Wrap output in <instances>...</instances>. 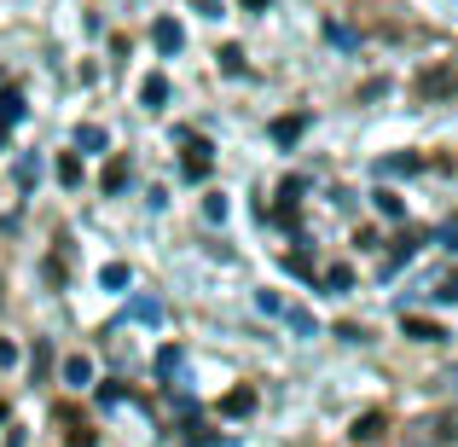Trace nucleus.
I'll return each mask as SVG.
<instances>
[{
    "label": "nucleus",
    "instance_id": "obj_6",
    "mask_svg": "<svg viewBox=\"0 0 458 447\" xmlns=\"http://www.w3.org/2000/svg\"><path fill=\"white\" fill-rule=\"evenodd\" d=\"M151 41H157V53H180V47H186V30H180L174 18H157L151 23Z\"/></svg>",
    "mask_w": 458,
    "mask_h": 447
},
{
    "label": "nucleus",
    "instance_id": "obj_15",
    "mask_svg": "<svg viewBox=\"0 0 458 447\" xmlns=\"http://www.w3.org/2000/svg\"><path fill=\"white\" fill-rule=\"evenodd\" d=\"M58 186H81V151H58Z\"/></svg>",
    "mask_w": 458,
    "mask_h": 447
},
{
    "label": "nucleus",
    "instance_id": "obj_23",
    "mask_svg": "<svg viewBox=\"0 0 458 447\" xmlns=\"http://www.w3.org/2000/svg\"><path fill=\"white\" fill-rule=\"evenodd\" d=\"M429 297H436V302H458V268H453V273H447V279H441Z\"/></svg>",
    "mask_w": 458,
    "mask_h": 447
},
{
    "label": "nucleus",
    "instance_id": "obj_24",
    "mask_svg": "<svg viewBox=\"0 0 458 447\" xmlns=\"http://www.w3.org/2000/svg\"><path fill=\"white\" fill-rule=\"evenodd\" d=\"M99 279H105V285H111V291H123V285H128V268H123V262H111V268H105V273H99Z\"/></svg>",
    "mask_w": 458,
    "mask_h": 447
},
{
    "label": "nucleus",
    "instance_id": "obj_13",
    "mask_svg": "<svg viewBox=\"0 0 458 447\" xmlns=\"http://www.w3.org/2000/svg\"><path fill=\"white\" fill-rule=\"evenodd\" d=\"M64 383H70V390H88V383H93V360L88 355H70L64 360Z\"/></svg>",
    "mask_w": 458,
    "mask_h": 447
},
{
    "label": "nucleus",
    "instance_id": "obj_30",
    "mask_svg": "<svg viewBox=\"0 0 458 447\" xmlns=\"http://www.w3.org/2000/svg\"><path fill=\"white\" fill-rule=\"evenodd\" d=\"M383 93H389V82H383V76H371L366 88H360V99H383Z\"/></svg>",
    "mask_w": 458,
    "mask_h": 447
},
{
    "label": "nucleus",
    "instance_id": "obj_34",
    "mask_svg": "<svg viewBox=\"0 0 458 447\" xmlns=\"http://www.w3.org/2000/svg\"><path fill=\"white\" fill-rule=\"evenodd\" d=\"M244 6H250V12H267V6H273V0H244Z\"/></svg>",
    "mask_w": 458,
    "mask_h": 447
},
{
    "label": "nucleus",
    "instance_id": "obj_33",
    "mask_svg": "<svg viewBox=\"0 0 458 447\" xmlns=\"http://www.w3.org/2000/svg\"><path fill=\"white\" fill-rule=\"evenodd\" d=\"M12 360H18V348H12L6 337H0V366H12Z\"/></svg>",
    "mask_w": 458,
    "mask_h": 447
},
{
    "label": "nucleus",
    "instance_id": "obj_14",
    "mask_svg": "<svg viewBox=\"0 0 458 447\" xmlns=\"http://www.w3.org/2000/svg\"><path fill=\"white\" fill-rule=\"evenodd\" d=\"M18 116H23V93H18V88L6 82V88H0V128H12Z\"/></svg>",
    "mask_w": 458,
    "mask_h": 447
},
{
    "label": "nucleus",
    "instance_id": "obj_31",
    "mask_svg": "<svg viewBox=\"0 0 458 447\" xmlns=\"http://www.w3.org/2000/svg\"><path fill=\"white\" fill-rule=\"evenodd\" d=\"M256 308H261V314H284V302L273 297V291H261V297H256Z\"/></svg>",
    "mask_w": 458,
    "mask_h": 447
},
{
    "label": "nucleus",
    "instance_id": "obj_22",
    "mask_svg": "<svg viewBox=\"0 0 458 447\" xmlns=\"http://www.w3.org/2000/svg\"><path fill=\"white\" fill-rule=\"evenodd\" d=\"M134 320H163V302H157V297H134Z\"/></svg>",
    "mask_w": 458,
    "mask_h": 447
},
{
    "label": "nucleus",
    "instance_id": "obj_29",
    "mask_svg": "<svg viewBox=\"0 0 458 447\" xmlns=\"http://www.w3.org/2000/svg\"><path fill=\"white\" fill-rule=\"evenodd\" d=\"M291 273H296V279H319V273H313V262L302 256V250H296V256H291Z\"/></svg>",
    "mask_w": 458,
    "mask_h": 447
},
{
    "label": "nucleus",
    "instance_id": "obj_1",
    "mask_svg": "<svg viewBox=\"0 0 458 447\" xmlns=\"http://www.w3.org/2000/svg\"><path fill=\"white\" fill-rule=\"evenodd\" d=\"M418 99H424V105H441V99H453V93H458V70L453 64H429L424 70V76H418Z\"/></svg>",
    "mask_w": 458,
    "mask_h": 447
},
{
    "label": "nucleus",
    "instance_id": "obj_19",
    "mask_svg": "<svg viewBox=\"0 0 458 447\" xmlns=\"http://www.w3.org/2000/svg\"><path fill=\"white\" fill-rule=\"evenodd\" d=\"M215 58H221V70H226V76H244V47H221V53H215Z\"/></svg>",
    "mask_w": 458,
    "mask_h": 447
},
{
    "label": "nucleus",
    "instance_id": "obj_11",
    "mask_svg": "<svg viewBox=\"0 0 458 447\" xmlns=\"http://www.w3.org/2000/svg\"><path fill=\"white\" fill-rule=\"evenodd\" d=\"M418 245H424V233H418V227H406V233L394 238V256L383 262V273H394V268H401V262H412V256H418Z\"/></svg>",
    "mask_w": 458,
    "mask_h": 447
},
{
    "label": "nucleus",
    "instance_id": "obj_27",
    "mask_svg": "<svg viewBox=\"0 0 458 447\" xmlns=\"http://www.w3.org/2000/svg\"><path fill=\"white\" fill-rule=\"evenodd\" d=\"M325 35H331L336 47H354V30H348V23H325Z\"/></svg>",
    "mask_w": 458,
    "mask_h": 447
},
{
    "label": "nucleus",
    "instance_id": "obj_20",
    "mask_svg": "<svg viewBox=\"0 0 458 447\" xmlns=\"http://www.w3.org/2000/svg\"><path fill=\"white\" fill-rule=\"evenodd\" d=\"M53 372V343H35V355H30V378H47Z\"/></svg>",
    "mask_w": 458,
    "mask_h": 447
},
{
    "label": "nucleus",
    "instance_id": "obj_32",
    "mask_svg": "<svg viewBox=\"0 0 458 447\" xmlns=\"http://www.w3.org/2000/svg\"><path fill=\"white\" fill-rule=\"evenodd\" d=\"M191 6H198L203 18H221V12H226V0H191Z\"/></svg>",
    "mask_w": 458,
    "mask_h": 447
},
{
    "label": "nucleus",
    "instance_id": "obj_5",
    "mask_svg": "<svg viewBox=\"0 0 458 447\" xmlns=\"http://www.w3.org/2000/svg\"><path fill=\"white\" fill-rule=\"evenodd\" d=\"M348 436H354V442H383V436H389V413H383V407L360 413L354 425H348Z\"/></svg>",
    "mask_w": 458,
    "mask_h": 447
},
{
    "label": "nucleus",
    "instance_id": "obj_16",
    "mask_svg": "<svg viewBox=\"0 0 458 447\" xmlns=\"http://www.w3.org/2000/svg\"><path fill=\"white\" fill-rule=\"evenodd\" d=\"M140 99H146L151 111H163V105H168V76H146V82H140Z\"/></svg>",
    "mask_w": 458,
    "mask_h": 447
},
{
    "label": "nucleus",
    "instance_id": "obj_35",
    "mask_svg": "<svg viewBox=\"0 0 458 447\" xmlns=\"http://www.w3.org/2000/svg\"><path fill=\"white\" fill-rule=\"evenodd\" d=\"M0 425H6V401H0Z\"/></svg>",
    "mask_w": 458,
    "mask_h": 447
},
{
    "label": "nucleus",
    "instance_id": "obj_9",
    "mask_svg": "<svg viewBox=\"0 0 458 447\" xmlns=\"http://www.w3.org/2000/svg\"><path fill=\"white\" fill-rule=\"evenodd\" d=\"M221 413H226V418H250V413H256V390H250V383L226 390V395H221Z\"/></svg>",
    "mask_w": 458,
    "mask_h": 447
},
{
    "label": "nucleus",
    "instance_id": "obj_7",
    "mask_svg": "<svg viewBox=\"0 0 458 447\" xmlns=\"http://www.w3.org/2000/svg\"><path fill=\"white\" fill-rule=\"evenodd\" d=\"M418 168H424V157H418V151H394V157H383V163H377V175L383 180H401V175H418Z\"/></svg>",
    "mask_w": 458,
    "mask_h": 447
},
{
    "label": "nucleus",
    "instance_id": "obj_3",
    "mask_svg": "<svg viewBox=\"0 0 458 447\" xmlns=\"http://www.w3.org/2000/svg\"><path fill=\"white\" fill-rule=\"evenodd\" d=\"M53 425L64 430V442H70V447H93V442H99V436L88 430V418H81L70 401H64V407H53Z\"/></svg>",
    "mask_w": 458,
    "mask_h": 447
},
{
    "label": "nucleus",
    "instance_id": "obj_25",
    "mask_svg": "<svg viewBox=\"0 0 458 447\" xmlns=\"http://www.w3.org/2000/svg\"><path fill=\"white\" fill-rule=\"evenodd\" d=\"M157 372H163V378H174V372H180V348H163V355H157Z\"/></svg>",
    "mask_w": 458,
    "mask_h": 447
},
{
    "label": "nucleus",
    "instance_id": "obj_26",
    "mask_svg": "<svg viewBox=\"0 0 458 447\" xmlns=\"http://www.w3.org/2000/svg\"><path fill=\"white\" fill-rule=\"evenodd\" d=\"M226 210H233V203H226V198H221V192H215V198H209V203H203V215H209V221H226Z\"/></svg>",
    "mask_w": 458,
    "mask_h": 447
},
{
    "label": "nucleus",
    "instance_id": "obj_2",
    "mask_svg": "<svg viewBox=\"0 0 458 447\" xmlns=\"http://www.w3.org/2000/svg\"><path fill=\"white\" fill-rule=\"evenodd\" d=\"M174 134L180 140H186V163H180V175H186V180H203V175H209V140H203V134H191V128H174Z\"/></svg>",
    "mask_w": 458,
    "mask_h": 447
},
{
    "label": "nucleus",
    "instance_id": "obj_4",
    "mask_svg": "<svg viewBox=\"0 0 458 447\" xmlns=\"http://www.w3.org/2000/svg\"><path fill=\"white\" fill-rule=\"evenodd\" d=\"M302 134H308V111L273 116V128H267V140H273V146H284V151H291V146H296V140H302Z\"/></svg>",
    "mask_w": 458,
    "mask_h": 447
},
{
    "label": "nucleus",
    "instance_id": "obj_28",
    "mask_svg": "<svg viewBox=\"0 0 458 447\" xmlns=\"http://www.w3.org/2000/svg\"><path fill=\"white\" fill-rule=\"evenodd\" d=\"M123 395H128L123 383H99V401H105V407H123Z\"/></svg>",
    "mask_w": 458,
    "mask_h": 447
},
{
    "label": "nucleus",
    "instance_id": "obj_17",
    "mask_svg": "<svg viewBox=\"0 0 458 447\" xmlns=\"http://www.w3.org/2000/svg\"><path fill=\"white\" fill-rule=\"evenodd\" d=\"M371 203H377V215H389V221H401V215H406V198H401V192H389V186L371 192Z\"/></svg>",
    "mask_w": 458,
    "mask_h": 447
},
{
    "label": "nucleus",
    "instance_id": "obj_10",
    "mask_svg": "<svg viewBox=\"0 0 458 447\" xmlns=\"http://www.w3.org/2000/svg\"><path fill=\"white\" fill-rule=\"evenodd\" d=\"M261 221H273V227H284V233H296V227H302V210H296L291 198H279V203H273V210H267V203H261Z\"/></svg>",
    "mask_w": 458,
    "mask_h": 447
},
{
    "label": "nucleus",
    "instance_id": "obj_18",
    "mask_svg": "<svg viewBox=\"0 0 458 447\" xmlns=\"http://www.w3.org/2000/svg\"><path fill=\"white\" fill-rule=\"evenodd\" d=\"M325 291H354V268H325Z\"/></svg>",
    "mask_w": 458,
    "mask_h": 447
},
{
    "label": "nucleus",
    "instance_id": "obj_21",
    "mask_svg": "<svg viewBox=\"0 0 458 447\" xmlns=\"http://www.w3.org/2000/svg\"><path fill=\"white\" fill-rule=\"evenodd\" d=\"M76 151H105V128H81V134H76Z\"/></svg>",
    "mask_w": 458,
    "mask_h": 447
},
{
    "label": "nucleus",
    "instance_id": "obj_12",
    "mask_svg": "<svg viewBox=\"0 0 458 447\" xmlns=\"http://www.w3.org/2000/svg\"><path fill=\"white\" fill-rule=\"evenodd\" d=\"M128 175H134V163H128V157H111V163H105V175H99V186L116 198V192L128 186Z\"/></svg>",
    "mask_w": 458,
    "mask_h": 447
},
{
    "label": "nucleus",
    "instance_id": "obj_8",
    "mask_svg": "<svg viewBox=\"0 0 458 447\" xmlns=\"http://www.w3.org/2000/svg\"><path fill=\"white\" fill-rule=\"evenodd\" d=\"M401 331L418 337V343H441V337H447V331H441V320H424V314H401Z\"/></svg>",
    "mask_w": 458,
    "mask_h": 447
}]
</instances>
